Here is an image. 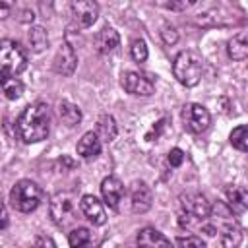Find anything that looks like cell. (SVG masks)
Masks as SVG:
<instances>
[{
  "label": "cell",
  "mask_w": 248,
  "mask_h": 248,
  "mask_svg": "<svg viewBox=\"0 0 248 248\" xmlns=\"http://www.w3.org/2000/svg\"><path fill=\"white\" fill-rule=\"evenodd\" d=\"M136 242L140 246H170V240L163 232H159L157 229H153V227H143L138 232Z\"/></svg>",
  "instance_id": "16"
},
{
  "label": "cell",
  "mask_w": 248,
  "mask_h": 248,
  "mask_svg": "<svg viewBox=\"0 0 248 248\" xmlns=\"http://www.w3.org/2000/svg\"><path fill=\"white\" fill-rule=\"evenodd\" d=\"M182 122H184V128L192 134H202L209 128L211 124V116L207 112L205 107L198 105V103H188L184 105L182 108Z\"/></svg>",
  "instance_id": "7"
},
{
  "label": "cell",
  "mask_w": 248,
  "mask_h": 248,
  "mask_svg": "<svg viewBox=\"0 0 248 248\" xmlns=\"http://www.w3.org/2000/svg\"><path fill=\"white\" fill-rule=\"evenodd\" d=\"M176 244L178 246H196V248H203L205 246V242L200 238V236H178L176 238Z\"/></svg>",
  "instance_id": "27"
},
{
  "label": "cell",
  "mask_w": 248,
  "mask_h": 248,
  "mask_svg": "<svg viewBox=\"0 0 248 248\" xmlns=\"http://www.w3.org/2000/svg\"><path fill=\"white\" fill-rule=\"evenodd\" d=\"M79 211L93 225H103L107 221V213H105L103 203L95 196H91V194L81 196V200H79Z\"/></svg>",
  "instance_id": "13"
},
{
  "label": "cell",
  "mask_w": 248,
  "mask_h": 248,
  "mask_svg": "<svg viewBox=\"0 0 248 248\" xmlns=\"http://www.w3.org/2000/svg\"><path fill=\"white\" fill-rule=\"evenodd\" d=\"M14 4H16V0H0V19H4V17L10 16Z\"/></svg>",
  "instance_id": "31"
},
{
  "label": "cell",
  "mask_w": 248,
  "mask_h": 248,
  "mask_svg": "<svg viewBox=\"0 0 248 248\" xmlns=\"http://www.w3.org/2000/svg\"><path fill=\"white\" fill-rule=\"evenodd\" d=\"M8 223H10V219H8V209H6V203H4V200H2V196H0V231H4V229L8 227Z\"/></svg>",
  "instance_id": "30"
},
{
  "label": "cell",
  "mask_w": 248,
  "mask_h": 248,
  "mask_svg": "<svg viewBox=\"0 0 248 248\" xmlns=\"http://www.w3.org/2000/svg\"><path fill=\"white\" fill-rule=\"evenodd\" d=\"M17 134L25 143H37L46 140L50 132V110L45 103H33L21 110L16 122Z\"/></svg>",
  "instance_id": "1"
},
{
  "label": "cell",
  "mask_w": 248,
  "mask_h": 248,
  "mask_svg": "<svg viewBox=\"0 0 248 248\" xmlns=\"http://www.w3.org/2000/svg\"><path fill=\"white\" fill-rule=\"evenodd\" d=\"M161 35H163V41H165L167 45H174V43L178 41V33H176V29H174V27L165 25V27H163V31H161Z\"/></svg>",
  "instance_id": "28"
},
{
  "label": "cell",
  "mask_w": 248,
  "mask_h": 248,
  "mask_svg": "<svg viewBox=\"0 0 248 248\" xmlns=\"http://www.w3.org/2000/svg\"><path fill=\"white\" fill-rule=\"evenodd\" d=\"M225 194H227V205L232 211L242 213L248 207V194H246V190L242 186H229Z\"/></svg>",
  "instance_id": "18"
},
{
  "label": "cell",
  "mask_w": 248,
  "mask_h": 248,
  "mask_svg": "<svg viewBox=\"0 0 248 248\" xmlns=\"http://www.w3.org/2000/svg\"><path fill=\"white\" fill-rule=\"evenodd\" d=\"M0 89H2L6 99L16 101L23 93V83L16 76H0Z\"/></svg>",
  "instance_id": "21"
},
{
  "label": "cell",
  "mask_w": 248,
  "mask_h": 248,
  "mask_svg": "<svg viewBox=\"0 0 248 248\" xmlns=\"http://www.w3.org/2000/svg\"><path fill=\"white\" fill-rule=\"evenodd\" d=\"M27 66L23 46L12 39H0V76H17Z\"/></svg>",
  "instance_id": "5"
},
{
  "label": "cell",
  "mask_w": 248,
  "mask_h": 248,
  "mask_svg": "<svg viewBox=\"0 0 248 248\" xmlns=\"http://www.w3.org/2000/svg\"><path fill=\"white\" fill-rule=\"evenodd\" d=\"M116 132H118V128H116V122H114V118L110 116V114H103L99 120H97V136H99V140L101 141H107V143H110L114 138H116Z\"/></svg>",
  "instance_id": "20"
},
{
  "label": "cell",
  "mask_w": 248,
  "mask_h": 248,
  "mask_svg": "<svg viewBox=\"0 0 248 248\" xmlns=\"http://www.w3.org/2000/svg\"><path fill=\"white\" fill-rule=\"evenodd\" d=\"M124 194H126V188L120 182V178H116V176L103 178V182H101V196H103V202L110 209H118V203L122 202Z\"/></svg>",
  "instance_id": "11"
},
{
  "label": "cell",
  "mask_w": 248,
  "mask_h": 248,
  "mask_svg": "<svg viewBox=\"0 0 248 248\" xmlns=\"http://www.w3.org/2000/svg\"><path fill=\"white\" fill-rule=\"evenodd\" d=\"M12 207L21 213L35 211L43 202V188L33 180H17L10 190Z\"/></svg>",
  "instance_id": "4"
},
{
  "label": "cell",
  "mask_w": 248,
  "mask_h": 248,
  "mask_svg": "<svg viewBox=\"0 0 248 248\" xmlns=\"http://www.w3.org/2000/svg\"><path fill=\"white\" fill-rule=\"evenodd\" d=\"M78 66V54L70 43H62L54 60H52V70L60 76H72Z\"/></svg>",
  "instance_id": "10"
},
{
  "label": "cell",
  "mask_w": 248,
  "mask_h": 248,
  "mask_svg": "<svg viewBox=\"0 0 248 248\" xmlns=\"http://www.w3.org/2000/svg\"><path fill=\"white\" fill-rule=\"evenodd\" d=\"M101 140L95 132H85L81 136V140L78 141V155L81 159H95L99 153H101Z\"/></svg>",
  "instance_id": "15"
},
{
  "label": "cell",
  "mask_w": 248,
  "mask_h": 248,
  "mask_svg": "<svg viewBox=\"0 0 248 248\" xmlns=\"http://www.w3.org/2000/svg\"><path fill=\"white\" fill-rule=\"evenodd\" d=\"M182 161H184V151L178 149V147L170 149V153H169V163H170V167H180Z\"/></svg>",
  "instance_id": "29"
},
{
  "label": "cell",
  "mask_w": 248,
  "mask_h": 248,
  "mask_svg": "<svg viewBox=\"0 0 248 248\" xmlns=\"http://www.w3.org/2000/svg\"><path fill=\"white\" fill-rule=\"evenodd\" d=\"M130 200L134 213H145L153 203V192L143 180H136L130 188Z\"/></svg>",
  "instance_id": "12"
},
{
  "label": "cell",
  "mask_w": 248,
  "mask_h": 248,
  "mask_svg": "<svg viewBox=\"0 0 248 248\" xmlns=\"http://www.w3.org/2000/svg\"><path fill=\"white\" fill-rule=\"evenodd\" d=\"M203 72V58L196 50H182L172 62V74L184 87H194L200 83Z\"/></svg>",
  "instance_id": "2"
},
{
  "label": "cell",
  "mask_w": 248,
  "mask_h": 248,
  "mask_svg": "<svg viewBox=\"0 0 248 248\" xmlns=\"http://www.w3.org/2000/svg\"><path fill=\"white\" fill-rule=\"evenodd\" d=\"M27 41H29V46L33 52H43L46 46H48V35L43 27H31L29 33H27Z\"/></svg>",
  "instance_id": "22"
},
{
  "label": "cell",
  "mask_w": 248,
  "mask_h": 248,
  "mask_svg": "<svg viewBox=\"0 0 248 248\" xmlns=\"http://www.w3.org/2000/svg\"><path fill=\"white\" fill-rule=\"evenodd\" d=\"M227 52H229V56H231L232 60H236V62H240V60H244V58L248 56V35H246V31L236 33V35L229 41Z\"/></svg>",
  "instance_id": "17"
},
{
  "label": "cell",
  "mask_w": 248,
  "mask_h": 248,
  "mask_svg": "<svg viewBox=\"0 0 248 248\" xmlns=\"http://www.w3.org/2000/svg\"><path fill=\"white\" fill-rule=\"evenodd\" d=\"M122 87L132 93V95H140V97H149L155 89V83L149 76L140 74V72H126L122 76Z\"/></svg>",
  "instance_id": "8"
},
{
  "label": "cell",
  "mask_w": 248,
  "mask_h": 248,
  "mask_svg": "<svg viewBox=\"0 0 248 248\" xmlns=\"http://www.w3.org/2000/svg\"><path fill=\"white\" fill-rule=\"evenodd\" d=\"M130 54L136 62H145L147 58V45L143 39H134L130 45Z\"/></svg>",
  "instance_id": "25"
},
{
  "label": "cell",
  "mask_w": 248,
  "mask_h": 248,
  "mask_svg": "<svg viewBox=\"0 0 248 248\" xmlns=\"http://www.w3.org/2000/svg\"><path fill=\"white\" fill-rule=\"evenodd\" d=\"M35 244H37V246H54V240H50V238H46V236H37V238H35Z\"/></svg>",
  "instance_id": "32"
},
{
  "label": "cell",
  "mask_w": 248,
  "mask_h": 248,
  "mask_svg": "<svg viewBox=\"0 0 248 248\" xmlns=\"http://www.w3.org/2000/svg\"><path fill=\"white\" fill-rule=\"evenodd\" d=\"M200 0H163V4L169 8V10H176V12H184V10H190L192 6H196Z\"/></svg>",
  "instance_id": "26"
},
{
  "label": "cell",
  "mask_w": 248,
  "mask_h": 248,
  "mask_svg": "<svg viewBox=\"0 0 248 248\" xmlns=\"http://www.w3.org/2000/svg\"><path fill=\"white\" fill-rule=\"evenodd\" d=\"M209 203L203 194H186L180 198V225L190 227L192 221H207L209 219Z\"/></svg>",
  "instance_id": "6"
},
{
  "label": "cell",
  "mask_w": 248,
  "mask_h": 248,
  "mask_svg": "<svg viewBox=\"0 0 248 248\" xmlns=\"http://www.w3.org/2000/svg\"><path fill=\"white\" fill-rule=\"evenodd\" d=\"M48 211L52 221L60 229H70L78 223V213H79V202L74 192H58L50 198Z\"/></svg>",
  "instance_id": "3"
},
{
  "label": "cell",
  "mask_w": 248,
  "mask_h": 248,
  "mask_svg": "<svg viewBox=\"0 0 248 248\" xmlns=\"http://www.w3.org/2000/svg\"><path fill=\"white\" fill-rule=\"evenodd\" d=\"M95 50L99 52V54H108V52H112L116 46H118V43H120V37H118V33L112 29V27H103L97 35H95Z\"/></svg>",
  "instance_id": "14"
},
{
  "label": "cell",
  "mask_w": 248,
  "mask_h": 248,
  "mask_svg": "<svg viewBox=\"0 0 248 248\" xmlns=\"http://www.w3.org/2000/svg\"><path fill=\"white\" fill-rule=\"evenodd\" d=\"M70 8L79 27H91L99 17V4L95 0H72Z\"/></svg>",
  "instance_id": "9"
},
{
  "label": "cell",
  "mask_w": 248,
  "mask_h": 248,
  "mask_svg": "<svg viewBox=\"0 0 248 248\" xmlns=\"http://www.w3.org/2000/svg\"><path fill=\"white\" fill-rule=\"evenodd\" d=\"M58 116L70 128L72 126H78L81 122V110H79V107L74 105V103H70V101H62L58 105Z\"/></svg>",
  "instance_id": "19"
},
{
  "label": "cell",
  "mask_w": 248,
  "mask_h": 248,
  "mask_svg": "<svg viewBox=\"0 0 248 248\" xmlns=\"http://www.w3.org/2000/svg\"><path fill=\"white\" fill-rule=\"evenodd\" d=\"M231 143L232 147H236L238 151H246L248 149V128L244 124L236 126L232 132H231Z\"/></svg>",
  "instance_id": "23"
},
{
  "label": "cell",
  "mask_w": 248,
  "mask_h": 248,
  "mask_svg": "<svg viewBox=\"0 0 248 248\" xmlns=\"http://www.w3.org/2000/svg\"><path fill=\"white\" fill-rule=\"evenodd\" d=\"M68 242H70V246H74V248L87 246V244L91 242V232H89V229H85V227L74 229V231L68 234Z\"/></svg>",
  "instance_id": "24"
}]
</instances>
